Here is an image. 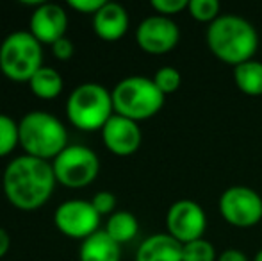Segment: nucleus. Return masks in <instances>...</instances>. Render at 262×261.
Here are the masks:
<instances>
[{
    "label": "nucleus",
    "instance_id": "1",
    "mask_svg": "<svg viewBox=\"0 0 262 261\" xmlns=\"http://www.w3.org/2000/svg\"><path fill=\"white\" fill-rule=\"evenodd\" d=\"M55 175L50 161L32 156L14 157L2 175L4 195L14 208L34 211L50 200L55 190Z\"/></svg>",
    "mask_w": 262,
    "mask_h": 261
},
{
    "label": "nucleus",
    "instance_id": "2",
    "mask_svg": "<svg viewBox=\"0 0 262 261\" xmlns=\"http://www.w3.org/2000/svg\"><path fill=\"white\" fill-rule=\"evenodd\" d=\"M207 45L220 61L237 66L252 61L259 47V34L246 18L221 14L207 29Z\"/></svg>",
    "mask_w": 262,
    "mask_h": 261
},
{
    "label": "nucleus",
    "instance_id": "3",
    "mask_svg": "<svg viewBox=\"0 0 262 261\" xmlns=\"http://www.w3.org/2000/svg\"><path fill=\"white\" fill-rule=\"evenodd\" d=\"M20 127V147L27 156L52 161L68 143V131L57 116L47 111H31L18 122Z\"/></svg>",
    "mask_w": 262,
    "mask_h": 261
},
{
    "label": "nucleus",
    "instance_id": "4",
    "mask_svg": "<svg viewBox=\"0 0 262 261\" xmlns=\"http://www.w3.org/2000/svg\"><path fill=\"white\" fill-rule=\"evenodd\" d=\"M66 115L73 127L86 132L102 131L114 115L113 95L98 83H84L70 93Z\"/></svg>",
    "mask_w": 262,
    "mask_h": 261
},
{
    "label": "nucleus",
    "instance_id": "5",
    "mask_svg": "<svg viewBox=\"0 0 262 261\" xmlns=\"http://www.w3.org/2000/svg\"><path fill=\"white\" fill-rule=\"evenodd\" d=\"M111 95L114 115L125 116L134 122L152 118L164 106V95L156 86L154 79L141 75L125 77L114 86Z\"/></svg>",
    "mask_w": 262,
    "mask_h": 261
},
{
    "label": "nucleus",
    "instance_id": "6",
    "mask_svg": "<svg viewBox=\"0 0 262 261\" xmlns=\"http://www.w3.org/2000/svg\"><path fill=\"white\" fill-rule=\"evenodd\" d=\"M43 65V45L29 31H14L0 43V72L14 83H29Z\"/></svg>",
    "mask_w": 262,
    "mask_h": 261
},
{
    "label": "nucleus",
    "instance_id": "7",
    "mask_svg": "<svg viewBox=\"0 0 262 261\" xmlns=\"http://www.w3.org/2000/svg\"><path fill=\"white\" fill-rule=\"evenodd\" d=\"M55 181L66 188H86L100 172L98 156L84 145H68L52 161Z\"/></svg>",
    "mask_w": 262,
    "mask_h": 261
},
{
    "label": "nucleus",
    "instance_id": "8",
    "mask_svg": "<svg viewBox=\"0 0 262 261\" xmlns=\"http://www.w3.org/2000/svg\"><path fill=\"white\" fill-rule=\"evenodd\" d=\"M220 213L234 227H253L262 220V197L248 186H230L220 197Z\"/></svg>",
    "mask_w": 262,
    "mask_h": 261
},
{
    "label": "nucleus",
    "instance_id": "9",
    "mask_svg": "<svg viewBox=\"0 0 262 261\" xmlns=\"http://www.w3.org/2000/svg\"><path fill=\"white\" fill-rule=\"evenodd\" d=\"M100 218L102 216L93 208L91 200L82 198H72L57 206L54 215V224L68 238L75 240H86L91 234L100 231Z\"/></svg>",
    "mask_w": 262,
    "mask_h": 261
},
{
    "label": "nucleus",
    "instance_id": "10",
    "mask_svg": "<svg viewBox=\"0 0 262 261\" xmlns=\"http://www.w3.org/2000/svg\"><path fill=\"white\" fill-rule=\"evenodd\" d=\"M166 227H168V234L177 242H180L182 245L189 244L204 238V233L207 229V215L196 200L182 198L169 206L166 215Z\"/></svg>",
    "mask_w": 262,
    "mask_h": 261
},
{
    "label": "nucleus",
    "instance_id": "11",
    "mask_svg": "<svg viewBox=\"0 0 262 261\" xmlns=\"http://www.w3.org/2000/svg\"><path fill=\"white\" fill-rule=\"evenodd\" d=\"M180 29L171 18L154 14L136 29V42L146 54H166L179 45Z\"/></svg>",
    "mask_w": 262,
    "mask_h": 261
},
{
    "label": "nucleus",
    "instance_id": "12",
    "mask_svg": "<svg viewBox=\"0 0 262 261\" xmlns=\"http://www.w3.org/2000/svg\"><path fill=\"white\" fill-rule=\"evenodd\" d=\"M68 14L64 7L59 4L43 2L39 7H36L34 13L31 14V34L38 39L41 45L52 47L57 39L64 38L68 31Z\"/></svg>",
    "mask_w": 262,
    "mask_h": 261
},
{
    "label": "nucleus",
    "instance_id": "13",
    "mask_svg": "<svg viewBox=\"0 0 262 261\" xmlns=\"http://www.w3.org/2000/svg\"><path fill=\"white\" fill-rule=\"evenodd\" d=\"M141 129L138 122L125 116L113 115L102 129V142L109 152L116 156H130L141 145Z\"/></svg>",
    "mask_w": 262,
    "mask_h": 261
},
{
    "label": "nucleus",
    "instance_id": "14",
    "mask_svg": "<svg viewBox=\"0 0 262 261\" xmlns=\"http://www.w3.org/2000/svg\"><path fill=\"white\" fill-rule=\"evenodd\" d=\"M93 31L104 42H118L128 31V13L121 4L105 2L93 14Z\"/></svg>",
    "mask_w": 262,
    "mask_h": 261
},
{
    "label": "nucleus",
    "instance_id": "15",
    "mask_svg": "<svg viewBox=\"0 0 262 261\" xmlns=\"http://www.w3.org/2000/svg\"><path fill=\"white\" fill-rule=\"evenodd\" d=\"M136 261H182V244L168 233L152 234L139 245Z\"/></svg>",
    "mask_w": 262,
    "mask_h": 261
},
{
    "label": "nucleus",
    "instance_id": "16",
    "mask_svg": "<svg viewBox=\"0 0 262 261\" xmlns=\"http://www.w3.org/2000/svg\"><path fill=\"white\" fill-rule=\"evenodd\" d=\"M121 245L116 244L104 229L97 231L82 240L79 249V261H120Z\"/></svg>",
    "mask_w": 262,
    "mask_h": 261
},
{
    "label": "nucleus",
    "instance_id": "17",
    "mask_svg": "<svg viewBox=\"0 0 262 261\" xmlns=\"http://www.w3.org/2000/svg\"><path fill=\"white\" fill-rule=\"evenodd\" d=\"M62 77L52 66H41L38 72L32 75V79L29 81V88L38 98L43 101H52V98L59 97L62 91Z\"/></svg>",
    "mask_w": 262,
    "mask_h": 261
},
{
    "label": "nucleus",
    "instance_id": "18",
    "mask_svg": "<svg viewBox=\"0 0 262 261\" xmlns=\"http://www.w3.org/2000/svg\"><path fill=\"white\" fill-rule=\"evenodd\" d=\"M234 81L245 95L259 97L262 95V63L252 59L234 66Z\"/></svg>",
    "mask_w": 262,
    "mask_h": 261
},
{
    "label": "nucleus",
    "instance_id": "19",
    "mask_svg": "<svg viewBox=\"0 0 262 261\" xmlns=\"http://www.w3.org/2000/svg\"><path fill=\"white\" fill-rule=\"evenodd\" d=\"M105 233L116 244H127L138 236L139 222L130 211H114L105 224Z\"/></svg>",
    "mask_w": 262,
    "mask_h": 261
},
{
    "label": "nucleus",
    "instance_id": "20",
    "mask_svg": "<svg viewBox=\"0 0 262 261\" xmlns=\"http://www.w3.org/2000/svg\"><path fill=\"white\" fill-rule=\"evenodd\" d=\"M20 145V127L11 116L0 113V157L7 156Z\"/></svg>",
    "mask_w": 262,
    "mask_h": 261
},
{
    "label": "nucleus",
    "instance_id": "21",
    "mask_svg": "<svg viewBox=\"0 0 262 261\" xmlns=\"http://www.w3.org/2000/svg\"><path fill=\"white\" fill-rule=\"evenodd\" d=\"M182 261H217L216 249L205 238L182 245Z\"/></svg>",
    "mask_w": 262,
    "mask_h": 261
},
{
    "label": "nucleus",
    "instance_id": "22",
    "mask_svg": "<svg viewBox=\"0 0 262 261\" xmlns=\"http://www.w3.org/2000/svg\"><path fill=\"white\" fill-rule=\"evenodd\" d=\"M154 83L166 97V95H171L179 90L182 84V75L175 66H161L154 75Z\"/></svg>",
    "mask_w": 262,
    "mask_h": 261
},
{
    "label": "nucleus",
    "instance_id": "23",
    "mask_svg": "<svg viewBox=\"0 0 262 261\" xmlns=\"http://www.w3.org/2000/svg\"><path fill=\"white\" fill-rule=\"evenodd\" d=\"M189 13L191 16L196 22H202V24H212L214 20L221 16L220 14V2L217 0H189Z\"/></svg>",
    "mask_w": 262,
    "mask_h": 261
},
{
    "label": "nucleus",
    "instance_id": "24",
    "mask_svg": "<svg viewBox=\"0 0 262 261\" xmlns=\"http://www.w3.org/2000/svg\"><path fill=\"white\" fill-rule=\"evenodd\" d=\"M91 204H93V208L97 209V213L100 216L104 215H113L114 211H116V197H114V193L111 192H97L91 198Z\"/></svg>",
    "mask_w": 262,
    "mask_h": 261
},
{
    "label": "nucleus",
    "instance_id": "25",
    "mask_svg": "<svg viewBox=\"0 0 262 261\" xmlns=\"http://www.w3.org/2000/svg\"><path fill=\"white\" fill-rule=\"evenodd\" d=\"M152 7L161 16H171L179 14L189 7V0H152Z\"/></svg>",
    "mask_w": 262,
    "mask_h": 261
},
{
    "label": "nucleus",
    "instance_id": "26",
    "mask_svg": "<svg viewBox=\"0 0 262 261\" xmlns=\"http://www.w3.org/2000/svg\"><path fill=\"white\" fill-rule=\"evenodd\" d=\"M52 54L55 59L59 61H68L73 57V54H75V47H73V42L70 38H61L57 39V42L52 45Z\"/></svg>",
    "mask_w": 262,
    "mask_h": 261
},
{
    "label": "nucleus",
    "instance_id": "27",
    "mask_svg": "<svg viewBox=\"0 0 262 261\" xmlns=\"http://www.w3.org/2000/svg\"><path fill=\"white\" fill-rule=\"evenodd\" d=\"M105 4V0H68V6L72 9L79 11L84 14H95L102 6Z\"/></svg>",
    "mask_w": 262,
    "mask_h": 261
},
{
    "label": "nucleus",
    "instance_id": "28",
    "mask_svg": "<svg viewBox=\"0 0 262 261\" xmlns=\"http://www.w3.org/2000/svg\"><path fill=\"white\" fill-rule=\"evenodd\" d=\"M217 261H248V256L239 249H227L217 256Z\"/></svg>",
    "mask_w": 262,
    "mask_h": 261
},
{
    "label": "nucleus",
    "instance_id": "29",
    "mask_svg": "<svg viewBox=\"0 0 262 261\" xmlns=\"http://www.w3.org/2000/svg\"><path fill=\"white\" fill-rule=\"evenodd\" d=\"M11 249V236L4 227H0V259L9 252Z\"/></svg>",
    "mask_w": 262,
    "mask_h": 261
},
{
    "label": "nucleus",
    "instance_id": "30",
    "mask_svg": "<svg viewBox=\"0 0 262 261\" xmlns=\"http://www.w3.org/2000/svg\"><path fill=\"white\" fill-rule=\"evenodd\" d=\"M253 261H262V249L255 254V259H253Z\"/></svg>",
    "mask_w": 262,
    "mask_h": 261
}]
</instances>
